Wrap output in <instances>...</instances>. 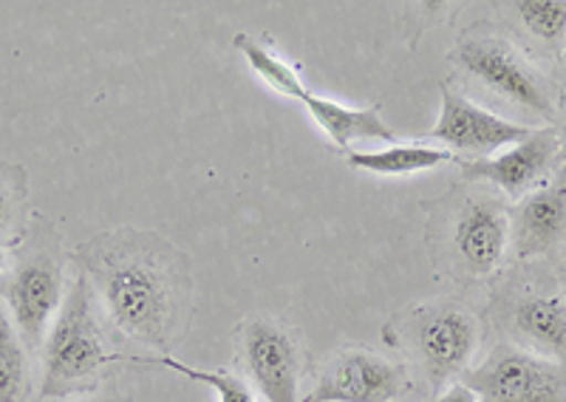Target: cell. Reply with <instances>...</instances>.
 <instances>
[{"instance_id":"cell-1","label":"cell","mask_w":566,"mask_h":402,"mask_svg":"<svg viewBox=\"0 0 566 402\" xmlns=\"http://www.w3.org/2000/svg\"><path fill=\"white\" fill-rule=\"evenodd\" d=\"M77 258L111 324L128 338L170 355L193 289L185 255L156 235L116 230L88 241Z\"/></svg>"},{"instance_id":"cell-2","label":"cell","mask_w":566,"mask_h":402,"mask_svg":"<svg viewBox=\"0 0 566 402\" xmlns=\"http://www.w3.org/2000/svg\"><path fill=\"white\" fill-rule=\"evenodd\" d=\"M40 351H43L40 400H71V396L91 394L103 383L105 369L125 360V355H114L105 346L97 300L83 269L69 281L63 306Z\"/></svg>"},{"instance_id":"cell-3","label":"cell","mask_w":566,"mask_h":402,"mask_svg":"<svg viewBox=\"0 0 566 402\" xmlns=\"http://www.w3.org/2000/svg\"><path fill=\"white\" fill-rule=\"evenodd\" d=\"M57 241L52 224L34 221L32 233L18 241L12 266L0 273V304L29 351L43 349L69 289Z\"/></svg>"},{"instance_id":"cell-4","label":"cell","mask_w":566,"mask_h":402,"mask_svg":"<svg viewBox=\"0 0 566 402\" xmlns=\"http://www.w3.org/2000/svg\"><path fill=\"white\" fill-rule=\"evenodd\" d=\"M235 49L247 57V63L252 65V72L264 80L270 88H275L283 97L297 99V103L306 105V110L312 114L317 125L323 128L332 142L337 148H348L354 139H377V142H397V134L382 123L380 108H346V105L335 103V99L317 97L310 85L297 77V72L283 57H277L275 52L261 43V40L250 38V34H239L235 38Z\"/></svg>"},{"instance_id":"cell-5","label":"cell","mask_w":566,"mask_h":402,"mask_svg":"<svg viewBox=\"0 0 566 402\" xmlns=\"http://www.w3.org/2000/svg\"><path fill=\"white\" fill-rule=\"evenodd\" d=\"M451 60L468 77L488 85L490 92L502 94L510 103L544 114V117L555 110L553 88L547 80L541 77L538 68L510 40L499 34H468L459 40Z\"/></svg>"},{"instance_id":"cell-6","label":"cell","mask_w":566,"mask_h":402,"mask_svg":"<svg viewBox=\"0 0 566 402\" xmlns=\"http://www.w3.org/2000/svg\"><path fill=\"white\" fill-rule=\"evenodd\" d=\"M459 383L479 402H566V366L513 343L495 346Z\"/></svg>"},{"instance_id":"cell-7","label":"cell","mask_w":566,"mask_h":402,"mask_svg":"<svg viewBox=\"0 0 566 402\" xmlns=\"http://www.w3.org/2000/svg\"><path fill=\"white\" fill-rule=\"evenodd\" d=\"M479 331L476 315L457 300H439L413 311L408 340L433 389H442L470 369L479 349Z\"/></svg>"},{"instance_id":"cell-8","label":"cell","mask_w":566,"mask_h":402,"mask_svg":"<svg viewBox=\"0 0 566 402\" xmlns=\"http://www.w3.org/2000/svg\"><path fill=\"white\" fill-rule=\"evenodd\" d=\"M411 385L408 369L368 349H346L328 360L303 402H391Z\"/></svg>"},{"instance_id":"cell-9","label":"cell","mask_w":566,"mask_h":402,"mask_svg":"<svg viewBox=\"0 0 566 402\" xmlns=\"http://www.w3.org/2000/svg\"><path fill=\"white\" fill-rule=\"evenodd\" d=\"M530 134H533V128H527V125L495 117L490 110L479 108L473 99L442 85V110H439L437 125L424 134V139H437L453 156L462 154L470 159H490L493 150L522 142Z\"/></svg>"},{"instance_id":"cell-10","label":"cell","mask_w":566,"mask_h":402,"mask_svg":"<svg viewBox=\"0 0 566 402\" xmlns=\"http://www.w3.org/2000/svg\"><path fill=\"white\" fill-rule=\"evenodd\" d=\"M241 357L250 383L266 402L301 400V351L275 320H250L241 329Z\"/></svg>"},{"instance_id":"cell-11","label":"cell","mask_w":566,"mask_h":402,"mask_svg":"<svg viewBox=\"0 0 566 402\" xmlns=\"http://www.w3.org/2000/svg\"><path fill=\"white\" fill-rule=\"evenodd\" d=\"M558 159V134L553 128L533 130L527 139L510 145L502 156L493 159H457L464 179L473 182H493L510 199H524L538 190V182L547 176Z\"/></svg>"},{"instance_id":"cell-12","label":"cell","mask_w":566,"mask_h":402,"mask_svg":"<svg viewBox=\"0 0 566 402\" xmlns=\"http://www.w3.org/2000/svg\"><path fill=\"white\" fill-rule=\"evenodd\" d=\"M459 264L473 275H490L502 264L510 244V215L493 199L464 201L451 228Z\"/></svg>"},{"instance_id":"cell-13","label":"cell","mask_w":566,"mask_h":402,"mask_svg":"<svg viewBox=\"0 0 566 402\" xmlns=\"http://www.w3.org/2000/svg\"><path fill=\"white\" fill-rule=\"evenodd\" d=\"M513 346L527 349L553 363L566 366V298L564 295L527 293L507 306Z\"/></svg>"},{"instance_id":"cell-14","label":"cell","mask_w":566,"mask_h":402,"mask_svg":"<svg viewBox=\"0 0 566 402\" xmlns=\"http://www.w3.org/2000/svg\"><path fill=\"white\" fill-rule=\"evenodd\" d=\"M566 235V184L524 195L510 215V241L518 258L544 255Z\"/></svg>"},{"instance_id":"cell-15","label":"cell","mask_w":566,"mask_h":402,"mask_svg":"<svg viewBox=\"0 0 566 402\" xmlns=\"http://www.w3.org/2000/svg\"><path fill=\"white\" fill-rule=\"evenodd\" d=\"M459 156L442 148H428V145H388L382 150H363V154H352L348 162L354 168L366 170V173L377 176H411L422 173V170H433L444 162H457Z\"/></svg>"},{"instance_id":"cell-16","label":"cell","mask_w":566,"mask_h":402,"mask_svg":"<svg viewBox=\"0 0 566 402\" xmlns=\"http://www.w3.org/2000/svg\"><path fill=\"white\" fill-rule=\"evenodd\" d=\"M32 351L20 340L0 304V402H27L32 394Z\"/></svg>"},{"instance_id":"cell-17","label":"cell","mask_w":566,"mask_h":402,"mask_svg":"<svg viewBox=\"0 0 566 402\" xmlns=\"http://www.w3.org/2000/svg\"><path fill=\"white\" fill-rule=\"evenodd\" d=\"M125 363H139V366H161V369L179 371V374L190 377L196 383L210 385L216 394H219V402H258L255 391L247 385L244 377L230 374V371H205L196 369V366H187L181 360L170 355H154V357H130L125 355Z\"/></svg>"},{"instance_id":"cell-18","label":"cell","mask_w":566,"mask_h":402,"mask_svg":"<svg viewBox=\"0 0 566 402\" xmlns=\"http://www.w3.org/2000/svg\"><path fill=\"white\" fill-rule=\"evenodd\" d=\"M27 173L18 165L0 159V244L27 235Z\"/></svg>"},{"instance_id":"cell-19","label":"cell","mask_w":566,"mask_h":402,"mask_svg":"<svg viewBox=\"0 0 566 402\" xmlns=\"http://www.w3.org/2000/svg\"><path fill=\"white\" fill-rule=\"evenodd\" d=\"M513 9L535 40L555 49L566 43V0H518Z\"/></svg>"},{"instance_id":"cell-20","label":"cell","mask_w":566,"mask_h":402,"mask_svg":"<svg viewBox=\"0 0 566 402\" xmlns=\"http://www.w3.org/2000/svg\"><path fill=\"white\" fill-rule=\"evenodd\" d=\"M437 402H479L476 394L468 389V385L462 383H453L451 389H444L442 396H439Z\"/></svg>"},{"instance_id":"cell-21","label":"cell","mask_w":566,"mask_h":402,"mask_svg":"<svg viewBox=\"0 0 566 402\" xmlns=\"http://www.w3.org/2000/svg\"><path fill=\"white\" fill-rule=\"evenodd\" d=\"M555 134H558V159L566 162V119L560 123V130H555Z\"/></svg>"},{"instance_id":"cell-22","label":"cell","mask_w":566,"mask_h":402,"mask_svg":"<svg viewBox=\"0 0 566 402\" xmlns=\"http://www.w3.org/2000/svg\"><path fill=\"white\" fill-rule=\"evenodd\" d=\"M3 266H7V253H3V244H0V273H3Z\"/></svg>"},{"instance_id":"cell-23","label":"cell","mask_w":566,"mask_h":402,"mask_svg":"<svg viewBox=\"0 0 566 402\" xmlns=\"http://www.w3.org/2000/svg\"><path fill=\"white\" fill-rule=\"evenodd\" d=\"M63 402H94V400H88V396H71V400H63Z\"/></svg>"},{"instance_id":"cell-24","label":"cell","mask_w":566,"mask_h":402,"mask_svg":"<svg viewBox=\"0 0 566 402\" xmlns=\"http://www.w3.org/2000/svg\"><path fill=\"white\" fill-rule=\"evenodd\" d=\"M564 65H566V49H564Z\"/></svg>"},{"instance_id":"cell-25","label":"cell","mask_w":566,"mask_h":402,"mask_svg":"<svg viewBox=\"0 0 566 402\" xmlns=\"http://www.w3.org/2000/svg\"><path fill=\"white\" fill-rule=\"evenodd\" d=\"M428 402H433V400H428Z\"/></svg>"}]
</instances>
